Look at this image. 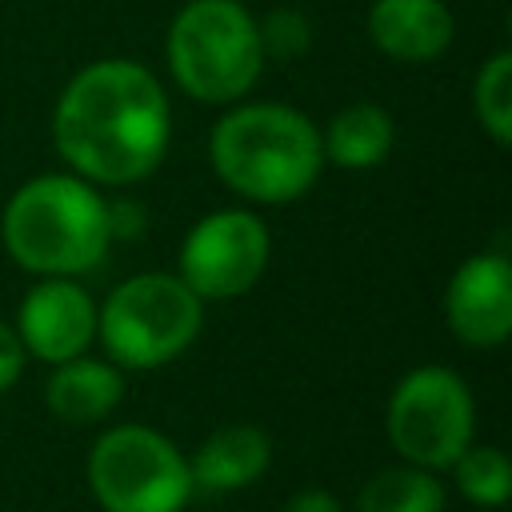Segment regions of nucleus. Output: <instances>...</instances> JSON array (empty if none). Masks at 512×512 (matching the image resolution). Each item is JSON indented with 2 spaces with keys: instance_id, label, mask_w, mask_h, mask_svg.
<instances>
[{
  "instance_id": "1",
  "label": "nucleus",
  "mask_w": 512,
  "mask_h": 512,
  "mask_svg": "<svg viewBox=\"0 0 512 512\" xmlns=\"http://www.w3.org/2000/svg\"><path fill=\"white\" fill-rule=\"evenodd\" d=\"M60 156L96 184L148 176L168 148V96L144 64L100 60L72 76L56 104Z\"/></svg>"
},
{
  "instance_id": "2",
  "label": "nucleus",
  "mask_w": 512,
  "mask_h": 512,
  "mask_svg": "<svg viewBox=\"0 0 512 512\" xmlns=\"http://www.w3.org/2000/svg\"><path fill=\"white\" fill-rule=\"evenodd\" d=\"M216 176L260 204H284L320 176V132L308 116L284 104H244L228 112L208 140Z\"/></svg>"
},
{
  "instance_id": "3",
  "label": "nucleus",
  "mask_w": 512,
  "mask_h": 512,
  "mask_svg": "<svg viewBox=\"0 0 512 512\" xmlns=\"http://www.w3.org/2000/svg\"><path fill=\"white\" fill-rule=\"evenodd\" d=\"M12 260L40 276H76L108 252V204L76 176H36L12 192L4 220Z\"/></svg>"
},
{
  "instance_id": "4",
  "label": "nucleus",
  "mask_w": 512,
  "mask_h": 512,
  "mask_svg": "<svg viewBox=\"0 0 512 512\" xmlns=\"http://www.w3.org/2000/svg\"><path fill=\"white\" fill-rule=\"evenodd\" d=\"M168 64L184 92L204 104L244 96L264 64L256 20L236 0H192L168 28Z\"/></svg>"
},
{
  "instance_id": "5",
  "label": "nucleus",
  "mask_w": 512,
  "mask_h": 512,
  "mask_svg": "<svg viewBox=\"0 0 512 512\" xmlns=\"http://www.w3.org/2000/svg\"><path fill=\"white\" fill-rule=\"evenodd\" d=\"M200 296L164 272H144L112 288L96 312V332L108 356L124 368H156L176 360L200 332Z\"/></svg>"
},
{
  "instance_id": "6",
  "label": "nucleus",
  "mask_w": 512,
  "mask_h": 512,
  "mask_svg": "<svg viewBox=\"0 0 512 512\" xmlns=\"http://www.w3.org/2000/svg\"><path fill=\"white\" fill-rule=\"evenodd\" d=\"M88 488L104 512H180L192 496V476L168 436L120 424L92 444Z\"/></svg>"
},
{
  "instance_id": "7",
  "label": "nucleus",
  "mask_w": 512,
  "mask_h": 512,
  "mask_svg": "<svg viewBox=\"0 0 512 512\" xmlns=\"http://www.w3.org/2000/svg\"><path fill=\"white\" fill-rule=\"evenodd\" d=\"M392 448L416 468H452V460L472 444V396L464 380L448 368L408 372L388 400Z\"/></svg>"
},
{
  "instance_id": "8",
  "label": "nucleus",
  "mask_w": 512,
  "mask_h": 512,
  "mask_svg": "<svg viewBox=\"0 0 512 512\" xmlns=\"http://www.w3.org/2000/svg\"><path fill=\"white\" fill-rule=\"evenodd\" d=\"M268 264V232L252 212L224 208L204 216L180 252V280L200 300H228L248 292Z\"/></svg>"
},
{
  "instance_id": "9",
  "label": "nucleus",
  "mask_w": 512,
  "mask_h": 512,
  "mask_svg": "<svg viewBox=\"0 0 512 512\" xmlns=\"http://www.w3.org/2000/svg\"><path fill=\"white\" fill-rule=\"evenodd\" d=\"M16 336L24 352L48 364H64L96 340V304L68 276H48L20 300Z\"/></svg>"
},
{
  "instance_id": "10",
  "label": "nucleus",
  "mask_w": 512,
  "mask_h": 512,
  "mask_svg": "<svg viewBox=\"0 0 512 512\" xmlns=\"http://www.w3.org/2000/svg\"><path fill=\"white\" fill-rule=\"evenodd\" d=\"M448 328L476 348H496L512 332V268L504 256H472L444 292Z\"/></svg>"
},
{
  "instance_id": "11",
  "label": "nucleus",
  "mask_w": 512,
  "mask_h": 512,
  "mask_svg": "<svg viewBox=\"0 0 512 512\" xmlns=\"http://www.w3.org/2000/svg\"><path fill=\"white\" fill-rule=\"evenodd\" d=\"M368 32L384 56L420 64L452 44V12L444 0H376L368 12Z\"/></svg>"
},
{
  "instance_id": "12",
  "label": "nucleus",
  "mask_w": 512,
  "mask_h": 512,
  "mask_svg": "<svg viewBox=\"0 0 512 512\" xmlns=\"http://www.w3.org/2000/svg\"><path fill=\"white\" fill-rule=\"evenodd\" d=\"M268 460H272V444L256 424H228L200 444V452L188 464V476L192 488L200 492H236L260 480Z\"/></svg>"
},
{
  "instance_id": "13",
  "label": "nucleus",
  "mask_w": 512,
  "mask_h": 512,
  "mask_svg": "<svg viewBox=\"0 0 512 512\" xmlns=\"http://www.w3.org/2000/svg\"><path fill=\"white\" fill-rule=\"evenodd\" d=\"M120 392H124V380L112 364L72 356L64 364H56V372L48 376L44 400H48L52 416H60L68 424H96L120 404Z\"/></svg>"
},
{
  "instance_id": "14",
  "label": "nucleus",
  "mask_w": 512,
  "mask_h": 512,
  "mask_svg": "<svg viewBox=\"0 0 512 512\" xmlns=\"http://www.w3.org/2000/svg\"><path fill=\"white\" fill-rule=\"evenodd\" d=\"M320 148L340 168H376L392 148V116L380 104H348L332 116Z\"/></svg>"
},
{
  "instance_id": "15",
  "label": "nucleus",
  "mask_w": 512,
  "mask_h": 512,
  "mask_svg": "<svg viewBox=\"0 0 512 512\" xmlns=\"http://www.w3.org/2000/svg\"><path fill=\"white\" fill-rule=\"evenodd\" d=\"M356 512H444V488L428 468H384L360 488Z\"/></svg>"
},
{
  "instance_id": "16",
  "label": "nucleus",
  "mask_w": 512,
  "mask_h": 512,
  "mask_svg": "<svg viewBox=\"0 0 512 512\" xmlns=\"http://www.w3.org/2000/svg\"><path fill=\"white\" fill-rule=\"evenodd\" d=\"M452 472H456V488L468 504H480V508H500L508 504L512 496V464L500 448L492 444H468L456 460H452Z\"/></svg>"
},
{
  "instance_id": "17",
  "label": "nucleus",
  "mask_w": 512,
  "mask_h": 512,
  "mask_svg": "<svg viewBox=\"0 0 512 512\" xmlns=\"http://www.w3.org/2000/svg\"><path fill=\"white\" fill-rule=\"evenodd\" d=\"M476 116L496 144H512V56L496 52L476 76Z\"/></svg>"
},
{
  "instance_id": "18",
  "label": "nucleus",
  "mask_w": 512,
  "mask_h": 512,
  "mask_svg": "<svg viewBox=\"0 0 512 512\" xmlns=\"http://www.w3.org/2000/svg\"><path fill=\"white\" fill-rule=\"evenodd\" d=\"M256 40H260V52L264 56L296 60L312 44V24L296 8H276V12L264 16V24H256Z\"/></svg>"
},
{
  "instance_id": "19",
  "label": "nucleus",
  "mask_w": 512,
  "mask_h": 512,
  "mask_svg": "<svg viewBox=\"0 0 512 512\" xmlns=\"http://www.w3.org/2000/svg\"><path fill=\"white\" fill-rule=\"evenodd\" d=\"M20 372H24V344L8 324H0V392H8L20 380Z\"/></svg>"
},
{
  "instance_id": "20",
  "label": "nucleus",
  "mask_w": 512,
  "mask_h": 512,
  "mask_svg": "<svg viewBox=\"0 0 512 512\" xmlns=\"http://www.w3.org/2000/svg\"><path fill=\"white\" fill-rule=\"evenodd\" d=\"M284 512H344V508H340V500H336L332 492H324V488H304V492H296V496L284 504Z\"/></svg>"
}]
</instances>
